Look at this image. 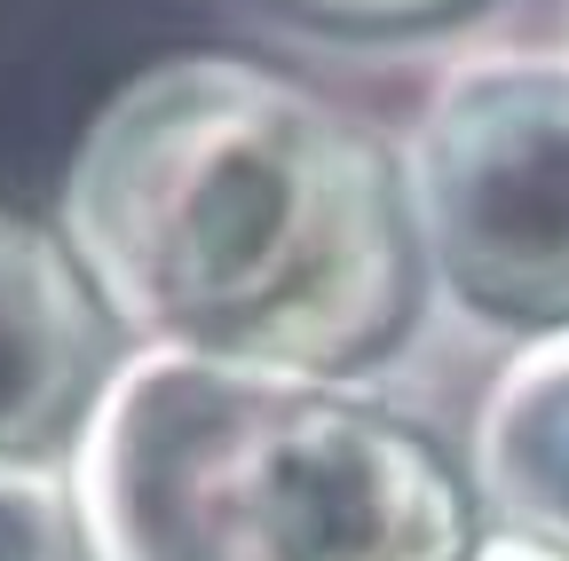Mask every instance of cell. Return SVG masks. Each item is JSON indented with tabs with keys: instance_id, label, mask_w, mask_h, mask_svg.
<instances>
[{
	"instance_id": "8",
	"label": "cell",
	"mask_w": 569,
	"mask_h": 561,
	"mask_svg": "<svg viewBox=\"0 0 569 561\" xmlns=\"http://www.w3.org/2000/svg\"><path fill=\"white\" fill-rule=\"evenodd\" d=\"M467 561H553V553H538V545H522V538H482Z\"/></svg>"
},
{
	"instance_id": "3",
	"label": "cell",
	"mask_w": 569,
	"mask_h": 561,
	"mask_svg": "<svg viewBox=\"0 0 569 561\" xmlns=\"http://www.w3.org/2000/svg\"><path fill=\"white\" fill-rule=\"evenodd\" d=\"M403 222L436 285L522 332L569 324V48H475L427 80L403 143Z\"/></svg>"
},
{
	"instance_id": "2",
	"label": "cell",
	"mask_w": 569,
	"mask_h": 561,
	"mask_svg": "<svg viewBox=\"0 0 569 561\" xmlns=\"http://www.w3.org/2000/svg\"><path fill=\"white\" fill-rule=\"evenodd\" d=\"M80 561H467L475 490L356 380L127 348L71 443Z\"/></svg>"
},
{
	"instance_id": "6",
	"label": "cell",
	"mask_w": 569,
	"mask_h": 561,
	"mask_svg": "<svg viewBox=\"0 0 569 561\" xmlns=\"http://www.w3.org/2000/svg\"><path fill=\"white\" fill-rule=\"evenodd\" d=\"M0 561H80V522L56 467H0Z\"/></svg>"
},
{
	"instance_id": "5",
	"label": "cell",
	"mask_w": 569,
	"mask_h": 561,
	"mask_svg": "<svg viewBox=\"0 0 569 561\" xmlns=\"http://www.w3.org/2000/svg\"><path fill=\"white\" fill-rule=\"evenodd\" d=\"M467 490L498 514V538L569 561V324L530 332L482 388Z\"/></svg>"
},
{
	"instance_id": "4",
	"label": "cell",
	"mask_w": 569,
	"mask_h": 561,
	"mask_svg": "<svg viewBox=\"0 0 569 561\" xmlns=\"http://www.w3.org/2000/svg\"><path fill=\"white\" fill-rule=\"evenodd\" d=\"M111 364L119 324L56 222L0 206V467H48V451L80 443Z\"/></svg>"
},
{
	"instance_id": "7",
	"label": "cell",
	"mask_w": 569,
	"mask_h": 561,
	"mask_svg": "<svg viewBox=\"0 0 569 561\" xmlns=\"http://www.w3.org/2000/svg\"><path fill=\"white\" fill-rule=\"evenodd\" d=\"M301 17H325V24H356V32H388V24H427V17H451L467 0H284Z\"/></svg>"
},
{
	"instance_id": "1",
	"label": "cell",
	"mask_w": 569,
	"mask_h": 561,
	"mask_svg": "<svg viewBox=\"0 0 569 561\" xmlns=\"http://www.w3.org/2000/svg\"><path fill=\"white\" fill-rule=\"evenodd\" d=\"M56 238L127 348L356 380L411 317L396 151L293 72L182 48L103 96Z\"/></svg>"
}]
</instances>
